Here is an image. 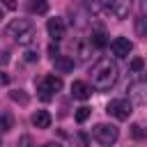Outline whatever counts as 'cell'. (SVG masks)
<instances>
[{"instance_id": "cell-2", "label": "cell", "mask_w": 147, "mask_h": 147, "mask_svg": "<svg viewBox=\"0 0 147 147\" xmlns=\"http://www.w3.org/2000/svg\"><path fill=\"white\" fill-rule=\"evenodd\" d=\"M92 136H94V140H96L99 145L110 147V145L117 142L119 131H117V126H113V124H96V126L92 129Z\"/></svg>"}, {"instance_id": "cell-23", "label": "cell", "mask_w": 147, "mask_h": 147, "mask_svg": "<svg viewBox=\"0 0 147 147\" xmlns=\"http://www.w3.org/2000/svg\"><path fill=\"white\" fill-rule=\"evenodd\" d=\"M131 133H133L136 138H142V126H140V124H133V126H131Z\"/></svg>"}, {"instance_id": "cell-21", "label": "cell", "mask_w": 147, "mask_h": 147, "mask_svg": "<svg viewBox=\"0 0 147 147\" xmlns=\"http://www.w3.org/2000/svg\"><path fill=\"white\" fill-rule=\"evenodd\" d=\"M32 39H34V30H30V32L21 34V37H18V44H30Z\"/></svg>"}, {"instance_id": "cell-22", "label": "cell", "mask_w": 147, "mask_h": 147, "mask_svg": "<svg viewBox=\"0 0 147 147\" xmlns=\"http://www.w3.org/2000/svg\"><path fill=\"white\" fill-rule=\"evenodd\" d=\"M37 57H39V55H37L34 48H28V51H25V60H28V62H34Z\"/></svg>"}, {"instance_id": "cell-24", "label": "cell", "mask_w": 147, "mask_h": 147, "mask_svg": "<svg viewBox=\"0 0 147 147\" xmlns=\"http://www.w3.org/2000/svg\"><path fill=\"white\" fill-rule=\"evenodd\" d=\"M5 9H16V0H2Z\"/></svg>"}, {"instance_id": "cell-4", "label": "cell", "mask_w": 147, "mask_h": 147, "mask_svg": "<svg viewBox=\"0 0 147 147\" xmlns=\"http://www.w3.org/2000/svg\"><path fill=\"white\" fill-rule=\"evenodd\" d=\"M108 115H113L115 119H129V115L133 113V103L131 99H113L106 108Z\"/></svg>"}, {"instance_id": "cell-16", "label": "cell", "mask_w": 147, "mask_h": 147, "mask_svg": "<svg viewBox=\"0 0 147 147\" xmlns=\"http://www.w3.org/2000/svg\"><path fill=\"white\" fill-rule=\"evenodd\" d=\"M140 90H142V83H138V85H133V87H131V94H133L136 103H142V101H145V99H142V92H140Z\"/></svg>"}, {"instance_id": "cell-19", "label": "cell", "mask_w": 147, "mask_h": 147, "mask_svg": "<svg viewBox=\"0 0 147 147\" xmlns=\"http://www.w3.org/2000/svg\"><path fill=\"white\" fill-rule=\"evenodd\" d=\"M85 5H87V9H90L92 14H96V11L101 9V0H85Z\"/></svg>"}, {"instance_id": "cell-9", "label": "cell", "mask_w": 147, "mask_h": 147, "mask_svg": "<svg viewBox=\"0 0 147 147\" xmlns=\"http://www.w3.org/2000/svg\"><path fill=\"white\" fill-rule=\"evenodd\" d=\"M71 94H74V99L85 101V99L92 96V87H90L87 83H83V80H74V85H71Z\"/></svg>"}, {"instance_id": "cell-25", "label": "cell", "mask_w": 147, "mask_h": 147, "mask_svg": "<svg viewBox=\"0 0 147 147\" xmlns=\"http://www.w3.org/2000/svg\"><path fill=\"white\" fill-rule=\"evenodd\" d=\"M48 55H51V57L55 60V57L60 55V53H57V46H48Z\"/></svg>"}, {"instance_id": "cell-18", "label": "cell", "mask_w": 147, "mask_h": 147, "mask_svg": "<svg viewBox=\"0 0 147 147\" xmlns=\"http://www.w3.org/2000/svg\"><path fill=\"white\" fill-rule=\"evenodd\" d=\"M142 67H145V62H142V57H133L131 60V71H142Z\"/></svg>"}, {"instance_id": "cell-29", "label": "cell", "mask_w": 147, "mask_h": 147, "mask_svg": "<svg viewBox=\"0 0 147 147\" xmlns=\"http://www.w3.org/2000/svg\"><path fill=\"white\" fill-rule=\"evenodd\" d=\"M0 18H2V11H0Z\"/></svg>"}, {"instance_id": "cell-3", "label": "cell", "mask_w": 147, "mask_h": 147, "mask_svg": "<svg viewBox=\"0 0 147 147\" xmlns=\"http://www.w3.org/2000/svg\"><path fill=\"white\" fill-rule=\"evenodd\" d=\"M62 78L60 76H46L44 80H39V85H37V90H39V96L44 99V101H51L53 99V92H60L62 90Z\"/></svg>"}, {"instance_id": "cell-12", "label": "cell", "mask_w": 147, "mask_h": 147, "mask_svg": "<svg viewBox=\"0 0 147 147\" xmlns=\"http://www.w3.org/2000/svg\"><path fill=\"white\" fill-rule=\"evenodd\" d=\"M30 11H34V14H46V11H48V2H46V0H30Z\"/></svg>"}, {"instance_id": "cell-13", "label": "cell", "mask_w": 147, "mask_h": 147, "mask_svg": "<svg viewBox=\"0 0 147 147\" xmlns=\"http://www.w3.org/2000/svg\"><path fill=\"white\" fill-rule=\"evenodd\" d=\"M92 115V108H87V106H80L78 110H76V122L78 124H83V122H87V117Z\"/></svg>"}, {"instance_id": "cell-1", "label": "cell", "mask_w": 147, "mask_h": 147, "mask_svg": "<svg viewBox=\"0 0 147 147\" xmlns=\"http://www.w3.org/2000/svg\"><path fill=\"white\" fill-rule=\"evenodd\" d=\"M117 76H119V69L110 57L96 60L90 69V78H92V85L96 90H110L117 83Z\"/></svg>"}, {"instance_id": "cell-7", "label": "cell", "mask_w": 147, "mask_h": 147, "mask_svg": "<svg viewBox=\"0 0 147 147\" xmlns=\"http://www.w3.org/2000/svg\"><path fill=\"white\" fill-rule=\"evenodd\" d=\"M106 7L110 9V14L115 18H126L131 11V0H108Z\"/></svg>"}, {"instance_id": "cell-6", "label": "cell", "mask_w": 147, "mask_h": 147, "mask_svg": "<svg viewBox=\"0 0 147 147\" xmlns=\"http://www.w3.org/2000/svg\"><path fill=\"white\" fill-rule=\"evenodd\" d=\"M46 30H48V37H51L53 41H62L64 34H67V28H64V21H62V18H48Z\"/></svg>"}, {"instance_id": "cell-8", "label": "cell", "mask_w": 147, "mask_h": 147, "mask_svg": "<svg viewBox=\"0 0 147 147\" xmlns=\"http://www.w3.org/2000/svg\"><path fill=\"white\" fill-rule=\"evenodd\" d=\"M110 48H113V53H115L117 57H129V53H131L133 44H131L126 37H117V39H113Z\"/></svg>"}, {"instance_id": "cell-10", "label": "cell", "mask_w": 147, "mask_h": 147, "mask_svg": "<svg viewBox=\"0 0 147 147\" xmlns=\"http://www.w3.org/2000/svg\"><path fill=\"white\" fill-rule=\"evenodd\" d=\"M53 64H55V71H60V74L74 71V57H69V55H57L53 60Z\"/></svg>"}, {"instance_id": "cell-27", "label": "cell", "mask_w": 147, "mask_h": 147, "mask_svg": "<svg viewBox=\"0 0 147 147\" xmlns=\"http://www.w3.org/2000/svg\"><path fill=\"white\" fill-rule=\"evenodd\" d=\"M21 145L23 147H30V138H21Z\"/></svg>"}, {"instance_id": "cell-14", "label": "cell", "mask_w": 147, "mask_h": 147, "mask_svg": "<svg viewBox=\"0 0 147 147\" xmlns=\"http://www.w3.org/2000/svg\"><path fill=\"white\" fill-rule=\"evenodd\" d=\"M92 44H94L96 48H103V46L108 44V39H106L103 32H92Z\"/></svg>"}, {"instance_id": "cell-5", "label": "cell", "mask_w": 147, "mask_h": 147, "mask_svg": "<svg viewBox=\"0 0 147 147\" xmlns=\"http://www.w3.org/2000/svg\"><path fill=\"white\" fill-rule=\"evenodd\" d=\"M32 30V21H28V18H14V21H9V25L5 28V32H7V37H21V34H25V32H30Z\"/></svg>"}, {"instance_id": "cell-15", "label": "cell", "mask_w": 147, "mask_h": 147, "mask_svg": "<svg viewBox=\"0 0 147 147\" xmlns=\"http://www.w3.org/2000/svg\"><path fill=\"white\" fill-rule=\"evenodd\" d=\"M9 96H11V101H16V103H21V106H25V103H28V94H25L23 90H14Z\"/></svg>"}, {"instance_id": "cell-26", "label": "cell", "mask_w": 147, "mask_h": 147, "mask_svg": "<svg viewBox=\"0 0 147 147\" xmlns=\"http://www.w3.org/2000/svg\"><path fill=\"white\" fill-rule=\"evenodd\" d=\"M7 83H9V76L5 71H0V85H7Z\"/></svg>"}, {"instance_id": "cell-17", "label": "cell", "mask_w": 147, "mask_h": 147, "mask_svg": "<svg viewBox=\"0 0 147 147\" xmlns=\"http://www.w3.org/2000/svg\"><path fill=\"white\" fill-rule=\"evenodd\" d=\"M11 129V117L9 115H0V131L5 133V131H9Z\"/></svg>"}, {"instance_id": "cell-20", "label": "cell", "mask_w": 147, "mask_h": 147, "mask_svg": "<svg viewBox=\"0 0 147 147\" xmlns=\"http://www.w3.org/2000/svg\"><path fill=\"white\" fill-rule=\"evenodd\" d=\"M145 14H140L138 18H136V30H138V34H145Z\"/></svg>"}, {"instance_id": "cell-28", "label": "cell", "mask_w": 147, "mask_h": 147, "mask_svg": "<svg viewBox=\"0 0 147 147\" xmlns=\"http://www.w3.org/2000/svg\"><path fill=\"white\" fill-rule=\"evenodd\" d=\"M44 147H62V145H60V142H46Z\"/></svg>"}, {"instance_id": "cell-11", "label": "cell", "mask_w": 147, "mask_h": 147, "mask_svg": "<svg viewBox=\"0 0 147 147\" xmlns=\"http://www.w3.org/2000/svg\"><path fill=\"white\" fill-rule=\"evenodd\" d=\"M51 122H53V117H51L48 110H37V113L32 115V124H34L37 129H48Z\"/></svg>"}]
</instances>
